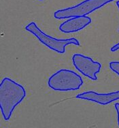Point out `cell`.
<instances>
[{"instance_id": "1", "label": "cell", "mask_w": 119, "mask_h": 128, "mask_svg": "<svg viewBox=\"0 0 119 128\" xmlns=\"http://www.w3.org/2000/svg\"><path fill=\"white\" fill-rule=\"evenodd\" d=\"M26 97L23 86L9 78H4L0 84V110L3 118L8 120L15 108Z\"/></svg>"}, {"instance_id": "2", "label": "cell", "mask_w": 119, "mask_h": 128, "mask_svg": "<svg viewBox=\"0 0 119 128\" xmlns=\"http://www.w3.org/2000/svg\"><path fill=\"white\" fill-rule=\"evenodd\" d=\"M82 84V78L74 71L68 69L59 70L48 80V86L55 91L77 90Z\"/></svg>"}, {"instance_id": "3", "label": "cell", "mask_w": 119, "mask_h": 128, "mask_svg": "<svg viewBox=\"0 0 119 128\" xmlns=\"http://www.w3.org/2000/svg\"><path fill=\"white\" fill-rule=\"evenodd\" d=\"M25 30L33 34L34 36L36 37L40 42L46 47L59 54H64L65 52V47L67 45H80V42L75 38H70L67 39H58L45 34L44 32L40 29L35 22L29 23L25 27Z\"/></svg>"}, {"instance_id": "4", "label": "cell", "mask_w": 119, "mask_h": 128, "mask_svg": "<svg viewBox=\"0 0 119 128\" xmlns=\"http://www.w3.org/2000/svg\"><path fill=\"white\" fill-rule=\"evenodd\" d=\"M112 1L114 0H84L72 7L55 11L54 16L57 19H63L86 16Z\"/></svg>"}, {"instance_id": "5", "label": "cell", "mask_w": 119, "mask_h": 128, "mask_svg": "<svg viewBox=\"0 0 119 128\" xmlns=\"http://www.w3.org/2000/svg\"><path fill=\"white\" fill-rule=\"evenodd\" d=\"M73 64L81 74L91 80H97V73L101 70V64L91 58L80 54H75L72 56Z\"/></svg>"}, {"instance_id": "6", "label": "cell", "mask_w": 119, "mask_h": 128, "mask_svg": "<svg viewBox=\"0 0 119 128\" xmlns=\"http://www.w3.org/2000/svg\"><path fill=\"white\" fill-rule=\"evenodd\" d=\"M76 98L106 106L114 101L119 100V91L109 93H98L95 91L84 92L82 93L77 94Z\"/></svg>"}, {"instance_id": "7", "label": "cell", "mask_w": 119, "mask_h": 128, "mask_svg": "<svg viewBox=\"0 0 119 128\" xmlns=\"http://www.w3.org/2000/svg\"><path fill=\"white\" fill-rule=\"evenodd\" d=\"M91 23V18L86 16L72 17L64 21L59 26L60 31L65 34L74 33L82 30Z\"/></svg>"}, {"instance_id": "8", "label": "cell", "mask_w": 119, "mask_h": 128, "mask_svg": "<svg viewBox=\"0 0 119 128\" xmlns=\"http://www.w3.org/2000/svg\"><path fill=\"white\" fill-rule=\"evenodd\" d=\"M109 66L112 71L117 73V75L119 76V62L118 61H113L111 62L109 64Z\"/></svg>"}, {"instance_id": "9", "label": "cell", "mask_w": 119, "mask_h": 128, "mask_svg": "<svg viewBox=\"0 0 119 128\" xmlns=\"http://www.w3.org/2000/svg\"><path fill=\"white\" fill-rule=\"evenodd\" d=\"M114 106H115V109H116V110H117L118 125H119V103H117V104H115Z\"/></svg>"}, {"instance_id": "10", "label": "cell", "mask_w": 119, "mask_h": 128, "mask_svg": "<svg viewBox=\"0 0 119 128\" xmlns=\"http://www.w3.org/2000/svg\"><path fill=\"white\" fill-rule=\"evenodd\" d=\"M119 50V43H117V44H114V46H112V47H111V49H110L111 52H117V50Z\"/></svg>"}, {"instance_id": "11", "label": "cell", "mask_w": 119, "mask_h": 128, "mask_svg": "<svg viewBox=\"0 0 119 128\" xmlns=\"http://www.w3.org/2000/svg\"><path fill=\"white\" fill-rule=\"evenodd\" d=\"M116 4H117V6H118V8H119V1L117 2V3H116Z\"/></svg>"}, {"instance_id": "12", "label": "cell", "mask_w": 119, "mask_h": 128, "mask_svg": "<svg viewBox=\"0 0 119 128\" xmlns=\"http://www.w3.org/2000/svg\"><path fill=\"white\" fill-rule=\"evenodd\" d=\"M38 1H43V0H38Z\"/></svg>"}]
</instances>
